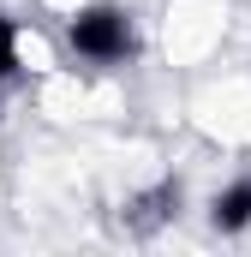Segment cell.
I'll list each match as a JSON object with an SVG mask.
<instances>
[{
  "label": "cell",
  "instance_id": "3957f363",
  "mask_svg": "<svg viewBox=\"0 0 251 257\" xmlns=\"http://www.w3.org/2000/svg\"><path fill=\"white\" fill-rule=\"evenodd\" d=\"M18 66H24V36H18V18H12V12H0V84H12V78H18Z\"/></svg>",
  "mask_w": 251,
  "mask_h": 257
},
{
  "label": "cell",
  "instance_id": "7a4b0ae2",
  "mask_svg": "<svg viewBox=\"0 0 251 257\" xmlns=\"http://www.w3.org/2000/svg\"><path fill=\"white\" fill-rule=\"evenodd\" d=\"M209 227L215 233H245L251 227V180H233L209 197Z\"/></svg>",
  "mask_w": 251,
  "mask_h": 257
},
{
  "label": "cell",
  "instance_id": "6da1fadb",
  "mask_svg": "<svg viewBox=\"0 0 251 257\" xmlns=\"http://www.w3.org/2000/svg\"><path fill=\"white\" fill-rule=\"evenodd\" d=\"M66 48L90 66H120L138 54V24L114 0H90V6H78L66 18Z\"/></svg>",
  "mask_w": 251,
  "mask_h": 257
}]
</instances>
